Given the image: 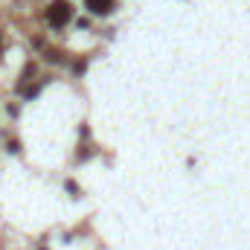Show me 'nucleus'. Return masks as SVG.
Listing matches in <instances>:
<instances>
[{
  "instance_id": "1",
  "label": "nucleus",
  "mask_w": 250,
  "mask_h": 250,
  "mask_svg": "<svg viewBox=\"0 0 250 250\" xmlns=\"http://www.w3.org/2000/svg\"><path fill=\"white\" fill-rule=\"evenodd\" d=\"M70 18H73V6L67 0H56L47 6V23L50 26H64V23H70Z\"/></svg>"
},
{
  "instance_id": "2",
  "label": "nucleus",
  "mask_w": 250,
  "mask_h": 250,
  "mask_svg": "<svg viewBox=\"0 0 250 250\" xmlns=\"http://www.w3.org/2000/svg\"><path fill=\"white\" fill-rule=\"evenodd\" d=\"M84 3L93 15H111L114 12V0H84Z\"/></svg>"
},
{
  "instance_id": "3",
  "label": "nucleus",
  "mask_w": 250,
  "mask_h": 250,
  "mask_svg": "<svg viewBox=\"0 0 250 250\" xmlns=\"http://www.w3.org/2000/svg\"><path fill=\"white\" fill-rule=\"evenodd\" d=\"M0 56H3V38H0Z\"/></svg>"
}]
</instances>
